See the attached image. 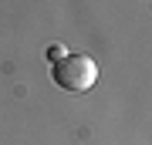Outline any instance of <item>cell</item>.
<instances>
[{"instance_id": "1", "label": "cell", "mask_w": 152, "mask_h": 145, "mask_svg": "<svg viewBox=\"0 0 152 145\" xmlns=\"http://www.w3.org/2000/svg\"><path fill=\"white\" fill-rule=\"evenodd\" d=\"M51 81L61 91H88L91 85H98V61L78 51H64V58L51 64Z\"/></svg>"}, {"instance_id": "2", "label": "cell", "mask_w": 152, "mask_h": 145, "mask_svg": "<svg viewBox=\"0 0 152 145\" xmlns=\"http://www.w3.org/2000/svg\"><path fill=\"white\" fill-rule=\"evenodd\" d=\"M58 58H64V47H61V44H51V47H48V61L54 64Z\"/></svg>"}]
</instances>
